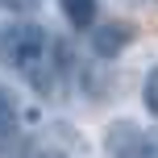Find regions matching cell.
<instances>
[{
  "instance_id": "6da1fadb",
  "label": "cell",
  "mask_w": 158,
  "mask_h": 158,
  "mask_svg": "<svg viewBox=\"0 0 158 158\" xmlns=\"http://www.w3.org/2000/svg\"><path fill=\"white\" fill-rule=\"evenodd\" d=\"M0 63L13 71L38 75V67L46 63V29L33 21H8L0 25Z\"/></svg>"
},
{
  "instance_id": "7a4b0ae2",
  "label": "cell",
  "mask_w": 158,
  "mask_h": 158,
  "mask_svg": "<svg viewBox=\"0 0 158 158\" xmlns=\"http://www.w3.org/2000/svg\"><path fill=\"white\" fill-rule=\"evenodd\" d=\"M104 150H108V158H158V129L112 121L104 133Z\"/></svg>"
},
{
  "instance_id": "3957f363",
  "label": "cell",
  "mask_w": 158,
  "mask_h": 158,
  "mask_svg": "<svg viewBox=\"0 0 158 158\" xmlns=\"http://www.w3.org/2000/svg\"><path fill=\"white\" fill-rule=\"evenodd\" d=\"M92 54L96 58H117L121 50L133 42V25L125 21H104V25H92Z\"/></svg>"
},
{
  "instance_id": "277c9868",
  "label": "cell",
  "mask_w": 158,
  "mask_h": 158,
  "mask_svg": "<svg viewBox=\"0 0 158 158\" xmlns=\"http://www.w3.org/2000/svg\"><path fill=\"white\" fill-rule=\"evenodd\" d=\"M58 8H63L71 29H92L96 25V0H58Z\"/></svg>"
},
{
  "instance_id": "5b68a950",
  "label": "cell",
  "mask_w": 158,
  "mask_h": 158,
  "mask_svg": "<svg viewBox=\"0 0 158 158\" xmlns=\"http://www.w3.org/2000/svg\"><path fill=\"white\" fill-rule=\"evenodd\" d=\"M17 121H21V112H17V100H13V92L0 83V133H13V129H17Z\"/></svg>"
},
{
  "instance_id": "8992f818",
  "label": "cell",
  "mask_w": 158,
  "mask_h": 158,
  "mask_svg": "<svg viewBox=\"0 0 158 158\" xmlns=\"http://www.w3.org/2000/svg\"><path fill=\"white\" fill-rule=\"evenodd\" d=\"M142 104H146V112L158 121V63L150 67V75H146V83H142Z\"/></svg>"
},
{
  "instance_id": "52a82bcc",
  "label": "cell",
  "mask_w": 158,
  "mask_h": 158,
  "mask_svg": "<svg viewBox=\"0 0 158 158\" xmlns=\"http://www.w3.org/2000/svg\"><path fill=\"white\" fill-rule=\"evenodd\" d=\"M42 0H0V8H8V13H29V8H38Z\"/></svg>"
},
{
  "instance_id": "ba28073f",
  "label": "cell",
  "mask_w": 158,
  "mask_h": 158,
  "mask_svg": "<svg viewBox=\"0 0 158 158\" xmlns=\"http://www.w3.org/2000/svg\"><path fill=\"white\" fill-rule=\"evenodd\" d=\"M38 158H63V154H38Z\"/></svg>"
}]
</instances>
